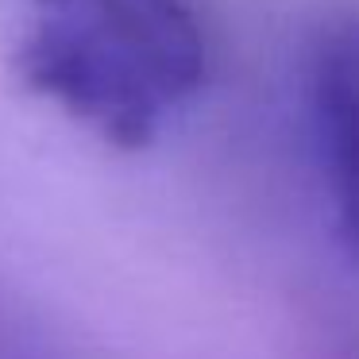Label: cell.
Returning <instances> with one entry per match:
<instances>
[{
    "label": "cell",
    "mask_w": 359,
    "mask_h": 359,
    "mask_svg": "<svg viewBox=\"0 0 359 359\" xmlns=\"http://www.w3.org/2000/svg\"><path fill=\"white\" fill-rule=\"evenodd\" d=\"M0 359H58L47 328H39L32 313L8 297H0Z\"/></svg>",
    "instance_id": "cell-3"
},
{
    "label": "cell",
    "mask_w": 359,
    "mask_h": 359,
    "mask_svg": "<svg viewBox=\"0 0 359 359\" xmlns=\"http://www.w3.org/2000/svg\"><path fill=\"white\" fill-rule=\"evenodd\" d=\"M309 97L336 236L359 263V16L332 20L317 35Z\"/></svg>",
    "instance_id": "cell-2"
},
{
    "label": "cell",
    "mask_w": 359,
    "mask_h": 359,
    "mask_svg": "<svg viewBox=\"0 0 359 359\" xmlns=\"http://www.w3.org/2000/svg\"><path fill=\"white\" fill-rule=\"evenodd\" d=\"M16 66L39 97L116 147H143L205 86L209 47L186 0H39Z\"/></svg>",
    "instance_id": "cell-1"
}]
</instances>
